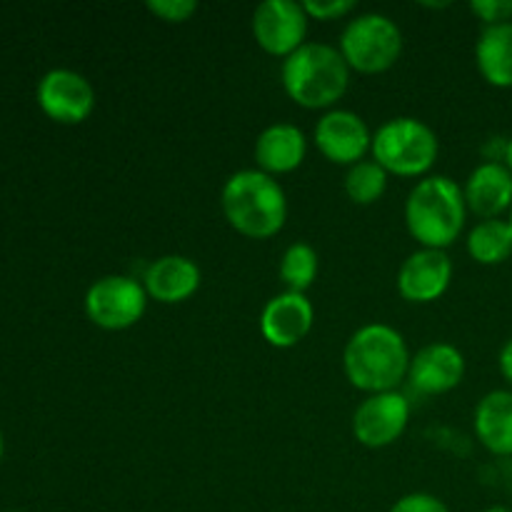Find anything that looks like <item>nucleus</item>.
Listing matches in <instances>:
<instances>
[{
    "mask_svg": "<svg viewBox=\"0 0 512 512\" xmlns=\"http://www.w3.org/2000/svg\"><path fill=\"white\" fill-rule=\"evenodd\" d=\"M200 283H203V273H200L198 263L188 255L178 253L150 260L143 273V288L148 298L163 305H178L193 298Z\"/></svg>",
    "mask_w": 512,
    "mask_h": 512,
    "instance_id": "nucleus-16",
    "label": "nucleus"
},
{
    "mask_svg": "<svg viewBox=\"0 0 512 512\" xmlns=\"http://www.w3.org/2000/svg\"><path fill=\"white\" fill-rule=\"evenodd\" d=\"M508 220H510V225H512V210L508 213Z\"/></svg>",
    "mask_w": 512,
    "mask_h": 512,
    "instance_id": "nucleus-31",
    "label": "nucleus"
},
{
    "mask_svg": "<svg viewBox=\"0 0 512 512\" xmlns=\"http://www.w3.org/2000/svg\"><path fill=\"white\" fill-rule=\"evenodd\" d=\"M408 340L388 323L360 325L343 350V370L350 385L365 395L390 393L408 380Z\"/></svg>",
    "mask_w": 512,
    "mask_h": 512,
    "instance_id": "nucleus-1",
    "label": "nucleus"
},
{
    "mask_svg": "<svg viewBox=\"0 0 512 512\" xmlns=\"http://www.w3.org/2000/svg\"><path fill=\"white\" fill-rule=\"evenodd\" d=\"M410 413V400L400 390L365 395L353 413L355 440L370 450L390 448L408 430Z\"/></svg>",
    "mask_w": 512,
    "mask_h": 512,
    "instance_id": "nucleus-10",
    "label": "nucleus"
},
{
    "mask_svg": "<svg viewBox=\"0 0 512 512\" xmlns=\"http://www.w3.org/2000/svg\"><path fill=\"white\" fill-rule=\"evenodd\" d=\"M463 195L468 213L480 220L503 218L512 210V170L503 160H483L465 178Z\"/></svg>",
    "mask_w": 512,
    "mask_h": 512,
    "instance_id": "nucleus-15",
    "label": "nucleus"
},
{
    "mask_svg": "<svg viewBox=\"0 0 512 512\" xmlns=\"http://www.w3.org/2000/svg\"><path fill=\"white\" fill-rule=\"evenodd\" d=\"M388 512H450V508L433 493H408L395 500Z\"/></svg>",
    "mask_w": 512,
    "mask_h": 512,
    "instance_id": "nucleus-26",
    "label": "nucleus"
},
{
    "mask_svg": "<svg viewBox=\"0 0 512 512\" xmlns=\"http://www.w3.org/2000/svg\"><path fill=\"white\" fill-rule=\"evenodd\" d=\"M303 8L310 20H340L353 13L358 5L355 0H305Z\"/></svg>",
    "mask_w": 512,
    "mask_h": 512,
    "instance_id": "nucleus-25",
    "label": "nucleus"
},
{
    "mask_svg": "<svg viewBox=\"0 0 512 512\" xmlns=\"http://www.w3.org/2000/svg\"><path fill=\"white\" fill-rule=\"evenodd\" d=\"M478 443L495 458H512V390L498 388L478 400L473 413Z\"/></svg>",
    "mask_w": 512,
    "mask_h": 512,
    "instance_id": "nucleus-18",
    "label": "nucleus"
},
{
    "mask_svg": "<svg viewBox=\"0 0 512 512\" xmlns=\"http://www.w3.org/2000/svg\"><path fill=\"white\" fill-rule=\"evenodd\" d=\"M453 260L448 250L418 248L403 260L398 270V293L408 303H435L448 293L453 283Z\"/></svg>",
    "mask_w": 512,
    "mask_h": 512,
    "instance_id": "nucleus-12",
    "label": "nucleus"
},
{
    "mask_svg": "<svg viewBox=\"0 0 512 512\" xmlns=\"http://www.w3.org/2000/svg\"><path fill=\"white\" fill-rule=\"evenodd\" d=\"M3 453H5V440H3V433H0V460H3Z\"/></svg>",
    "mask_w": 512,
    "mask_h": 512,
    "instance_id": "nucleus-30",
    "label": "nucleus"
},
{
    "mask_svg": "<svg viewBox=\"0 0 512 512\" xmlns=\"http://www.w3.org/2000/svg\"><path fill=\"white\" fill-rule=\"evenodd\" d=\"M403 30L385 13H358L345 23L338 50L350 70L375 75L393 68L403 55Z\"/></svg>",
    "mask_w": 512,
    "mask_h": 512,
    "instance_id": "nucleus-6",
    "label": "nucleus"
},
{
    "mask_svg": "<svg viewBox=\"0 0 512 512\" xmlns=\"http://www.w3.org/2000/svg\"><path fill=\"white\" fill-rule=\"evenodd\" d=\"M148 10L165 23H185L198 13L195 0H148Z\"/></svg>",
    "mask_w": 512,
    "mask_h": 512,
    "instance_id": "nucleus-23",
    "label": "nucleus"
},
{
    "mask_svg": "<svg viewBox=\"0 0 512 512\" xmlns=\"http://www.w3.org/2000/svg\"><path fill=\"white\" fill-rule=\"evenodd\" d=\"M390 173L373 158H365L360 163L350 165L348 173L343 178L345 195L353 200L355 205H373L388 190Z\"/></svg>",
    "mask_w": 512,
    "mask_h": 512,
    "instance_id": "nucleus-22",
    "label": "nucleus"
},
{
    "mask_svg": "<svg viewBox=\"0 0 512 512\" xmlns=\"http://www.w3.org/2000/svg\"><path fill=\"white\" fill-rule=\"evenodd\" d=\"M470 13L483 23V28H488V25L510 23L512 0H470Z\"/></svg>",
    "mask_w": 512,
    "mask_h": 512,
    "instance_id": "nucleus-24",
    "label": "nucleus"
},
{
    "mask_svg": "<svg viewBox=\"0 0 512 512\" xmlns=\"http://www.w3.org/2000/svg\"><path fill=\"white\" fill-rule=\"evenodd\" d=\"M468 255L480 265H500L512 258V225L508 218L480 220L465 240Z\"/></svg>",
    "mask_w": 512,
    "mask_h": 512,
    "instance_id": "nucleus-20",
    "label": "nucleus"
},
{
    "mask_svg": "<svg viewBox=\"0 0 512 512\" xmlns=\"http://www.w3.org/2000/svg\"><path fill=\"white\" fill-rule=\"evenodd\" d=\"M498 370H500V375H503L505 383H508L510 388H512V338L505 340L503 348H500V353H498Z\"/></svg>",
    "mask_w": 512,
    "mask_h": 512,
    "instance_id": "nucleus-27",
    "label": "nucleus"
},
{
    "mask_svg": "<svg viewBox=\"0 0 512 512\" xmlns=\"http://www.w3.org/2000/svg\"><path fill=\"white\" fill-rule=\"evenodd\" d=\"M220 208L230 228L240 235L268 240L285 228L288 195L273 175L258 168H243L223 183Z\"/></svg>",
    "mask_w": 512,
    "mask_h": 512,
    "instance_id": "nucleus-2",
    "label": "nucleus"
},
{
    "mask_svg": "<svg viewBox=\"0 0 512 512\" xmlns=\"http://www.w3.org/2000/svg\"><path fill=\"white\" fill-rule=\"evenodd\" d=\"M503 163L508 165V168L512 170V135L508 140H505V153H503Z\"/></svg>",
    "mask_w": 512,
    "mask_h": 512,
    "instance_id": "nucleus-28",
    "label": "nucleus"
},
{
    "mask_svg": "<svg viewBox=\"0 0 512 512\" xmlns=\"http://www.w3.org/2000/svg\"><path fill=\"white\" fill-rule=\"evenodd\" d=\"M370 153L390 175L425 178L440 155V140L433 125L425 120L398 115L375 130Z\"/></svg>",
    "mask_w": 512,
    "mask_h": 512,
    "instance_id": "nucleus-5",
    "label": "nucleus"
},
{
    "mask_svg": "<svg viewBox=\"0 0 512 512\" xmlns=\"http://www.w3.org/2000/svg\"><path fill=\"white\" fill-rule=\"evenodd\" d=\"M313 140L323 158L335 165H355L373 148V133L360 113L350 108H330L318 118Z\"/></svg>",
    "mask_w": 512,
    "mask_h": 512,
    "instance_id": "nucleus-11",
    "label": "nucleus"
},
{
    "mask_svg": "<svg viewBox=\"0 0 512 512\" xmlns=\"http://www.w3.org/2000/svg\"><path fill=\"white\" fill-rule=\"evenodd\" d=\"M483 512H512V508H505V505H490V508Z\"/></svg>",
    "mask_w": 512,
    "mask_h": 512,
    "instance_id": "nucleus-29",
    "label": "nucleus"
},
{
    "mask_svg": "<svg viewBox=\"0 0 512 512\" xmlns=\"http://www.w3.org/2000/svg\"><path fill=\"white\" fill-rule=\"evenodd\" d=\"M38 108L60 125H78L93 115L95 88L73 68H50L35 88Z\"/></svg>",
    "mask_w": 512,
    "mask_h": 512,
    "instance_id": "nucleus-8",
    "label": "nucleus"
},
{
    "mask_svg": "<svg viewBox=\"0 0 512 512\" xmlns=\"http://www.w3.org/2000/svg\"><path fill=\"white\" fill-rule=\"evenodd\" d=\"M468 220L463 185L450 175H425L405 198V225L420 248L448 250Z\"/></svg>",
    "mask_w": 512,
    "mask_h": 512,
    "instance_id": "nucleus-3",
    "label": "nucleus"
},
{
    "mask_svg": "<svg viewBox=\"0 0 512 512\" xmlns=\"http://www.w3.org/2000/svg\"><path fill=\"white\" fill-rule=\"evenodd\" d=\"M253 153L258 170L275 178V175L293 173L303 165L305 155H308V138H305L303 128H298L295 123L278 120L260 130Z\"/></svg>",
    "mask_w": 512,
    "mask_h": 512,
    "instance_id": "nucleus-17",
    "label": "nucleus"
},
{
    "mask_svg": "<svg viewBox=\"0 0 512 512\" xmlns=\"http://www.w3.org/2000/svg\"><path fill=\"white\" fill-rule=\"evenodd\" d=\"M350 65L338 45L308 40L280 65L283 90L295 105L308 110H330L348 93Z\"/></svg>",
    "mask_w": 512,
    "mask_h": 512,
    "instance_id": "nucleus-4",
    "label": "nucleus"
},
{
    "mask_svg": "<svg viewBox=\"0 0 512 512\" xmlns=\"http://www.w3.org/2000/svg\"><path fill=\"white\" fill-rule=\"evenodd\" d=\"M313 323L315 308L310 298L305 293H293V290L273 295L260 313V333H263L265 343L280 350L303 343L313 330Z\"/></svg>",
    "mask_w": 512,
    "mask_h": 512,
    "instance_id": "nucleus-13",
    "label": "nucleus"
},
{
    "mask_svg": "<svg viewBox=\"0 0 512 512\" xmlns=\"http://www.w3.org/2000/svg\"><path fill=\"white\" fill-rule=\"evenodd\" d=\"M320 270V255L305 240H295L285 248L283 258H280V280H283L285 290L293 293H308L310 285L315 283Z\"/></svg>",
    "mask_w": 512,
    "mask_h": 512,
    "instance_id": "nucleus-21",
    "label": "nucleus"
},
{
    "mask_svg": "<svg viewBox=\"0 0 512 512\" xmlns=\"http://www.w3.org/2000/svg\"><path fill=\"white\" fill-rule=\"evenodd\" d=\"M148 293L143 288V280L133 275H103L90 288L85 290L83 308L85 315L100 330H118L133 328L148 310Z\"/></svg>",
    "mask_w": 512,
    "mask_h": 512,
    "instance_id": "nucleus-7",
    "label": "nucleus"
},
{
    "mask_svg": "<svg viewBox=\"0 0 512 512\" xmlns=\"http://www.w3.org/2000/svg\"><path fill=\"white\" fill-rule=\"evenodd\" d=\"M253 38L260 48L275 58H288L300 45L308 43L310 15L298 0H263L253 10Z\"/></svg>",
    "mask_w": 512,
    "mask_h": 512,
    "instance_id": "nucleus-9",
    "label": "nucleus"
},
{
    "mask_svg": "<svg viewBox=\"0 0 512 512\" xmlns=\"http://www.w3.org/2000/svg\"><path fill=\"white\" fill-rule=\"evenodd\" d=\"M465 378V355L448 340H435L413 353L408 383L420 395H445L458 388Z\"/></svg>",
    "mask_w": 512,
    "mask_h": 512,
    "instance_id": "nucleus-14",
    "label": "nucleus"
},
{
    "mask_svg": "<svg viewBox=\"0 0 512 512\" xmlns=\"http://www.w3.org/2000/svg\"><path fill=\"white\" fill-rule=\"evenodd\" d=\"M3 512H20V510H3Z\"/></svg>",
    "mask_w": 512,
    "mask_h": 512,
    "instance_id": "nucleus-32",
    "label": "nucleus"
},
{
    "mask_svg": "<svg viewBox=\"0 0 512 512\" xmlns=\"http://www.w3.org/2000/svg\"><path fill=\"white\" fill-rule=\"evenodd\" d=\"M475 65L483 80L493 88H512V20L488 25L475 43Z\"/></svg>",
    "mask_w": 512,
    "mask_h": 512,
    "instance_id": "nucleus-19",
    "label": "nucleus"
}]
</instances>
